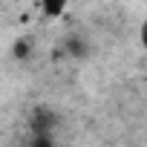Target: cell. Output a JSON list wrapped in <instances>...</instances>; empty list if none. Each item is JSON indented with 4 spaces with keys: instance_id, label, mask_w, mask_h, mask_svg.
Instances as JSON below:
<instances>
[{
    "instance_id": "obj_1",
    "label": "cell",
    "mask_w": 147,
    "mask_h": 147,
    "mask_svg": "<svg viewBox=\"0 0 147 147\" xmlns=\"http://www.w3.org/2000/svg\"><path fill=\"white\" fill-rule=\"evenodd\" d=\"M55 124H58L55 113L46 110V107H40V110H35V115H32V136H52Z\"/></svg>"
},
{
    "instance_id": "obj_2",
    "label": "cell",
    "mask_w": 147,
    "mask_h": 147,
    "mask_svg": "<svg viewBox=\"0 0 147 147\" xmlns=\"http://www.w3.org/2000/svg\"><path fill=\"white\" fill-rule=\"evenodd\" d=\"M26 147H55V138L52 136H32Z\"/></svg>"
},
{
    "instance_id": "obj_3",
    "label": "cell",
    "mask_w": 147,
    "mask_h": 147,
    "mask_svg": "<svg viewBox=\"0 0 147 147\" xmlns=\"http://www.w3.org/2000/svg\"><path fill=\"white\" fill-rule=\"evenodd\" d=\"M29 52H32V46H29V40H26V38H20V40L15 43V58H26Z\"/></svg>"
},
{
    "instance_id": "obj_4",
    "label": "cell",
    "mask_w": 147,
    "mask_h": 147,
    "mask_svg": "<svg viewBox=\"0 0 147 147\" xmlns=\"http://www.w3.org/2000/svg\"><path fill=\"white\" fill-rule=\"evenodd\" d=\"M87 43L84 40H78V38H69V55H87V49H84Z\"/></svg>"
},
{
    "instance_id": "obj_5",
    "label": "cell",
    "mask_w": 147,
    "mask_h": 147,
    "mask_svg": "<svg viewBox=\"0 0 147 147\" xmlns=\"http://www.w3.org/2000/svg\"><path fill=\"white\" fill-rule=\"evenodd\" d=\"M43 12H46L49 18H55V15L63 12V3H43Z\"/></svg>"
}]
</instances>
